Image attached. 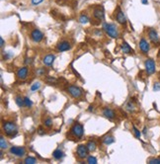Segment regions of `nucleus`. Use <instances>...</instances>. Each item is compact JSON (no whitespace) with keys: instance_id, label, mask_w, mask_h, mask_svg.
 <instances>
[{"instance_id":"obj_1","label":"nucleus","mask_w":160,"mask_h":164,"mask_svg":"<svg viewBox=\"0 0 160 164\" xmlns=\"http://www.w3.org/2000/svg\"><path fill=\"white\" fill-rule=\"evenodd\" d=\"M3 130H4L5 135L10 137L15 136L18 133V126L14 122L6 121L3 123Z\"/></svg>"},{"instance_id":"obj_2","label":"nucleus","mask_w":160,"mask_h":164,"mask_svg":"<svg viewBox=\"0 0 160 164\" xmlns=\"http://www.w3.org/2000/svg\"><path fill=\"white\" fill-rule=\"evenodd\" d=\"M103 31L106 33V34L111 37L112 39H118L119 38V31L117 26L113 24V23H104L103 24Z\"/></svg>"},{"instance_id":"obj_3","label":"nucleus","mask_w":160,"mask_h":164,"mask_svg":"<svg viewBox=\"0 0 160 164\" xmlns=\"http://www.w3.org/2000/svg\"><path fill=\"white\" fill-rule=\"evenodd\" d=\"M69 133L72 136L76 137V139H81L84 135V129L83 126L79 124V123H75L69 130Z\"/></svg>"},{"instance_id":"obj_4","label":"nucleus","mask_w":160,"mask_h":164,"mask_svg":"<svg viewBox=\"0 0 160 164\" xmlns=\"http://www.w3.org/2000/svg\"><path fill=\"white\" fill-rule=\"evenodd\" d=\"M66 91H67V93L70 96L73 97V98H75V99L80 98L83 94L82 90H81L79 87L75 86V85H68L67 88H66Z\"/></svg>"},{"instance_id":"obj_5","label":"nucleus","mask_w":160,"mask_h":164,"mask_svg":"<svg viewBox=\"0 0 160 164\" xmlns=\"http://www.w3.org/2000/svg\"><path fill=\"white\" fill-rule=\"evenodd\" d=\"M88 152L89 149L87 147V145H84V144H79L77 146V149H76V154H77V157L80 158V159H84L88 157Z\"/></svg>"},{"instance_id":"obj_6","label":"nucleus","mask_w":160,"mask_h":164,"mask_svg":"<svg viewBox=\"0 0 160 164\" xmlns=\"http://www.w3.org/2000/svg\"><path fill=\"white\" fill-rule=\"evenodd\" d=\"M93 16L96 20H98L100 22L104 21L105 19V12H104V8L103 6H97L96 8L93 10Z\"/></svg>"},{"instance_id":"obj_7","label":"nucleus","mask_w":160,"mask_h":164,"mask_svg":"<svg viewBox=\"0 0 160 164\" xmlns=\"http://www.w3.org/2000/svg\"><path fill=\"white\" fill-rule=\"evenodd\" d=\"M30 38L34 43H40L44 39V34L39 29H34L30 34Z\"/></svg>"},{"instance_id":"obj_8","label":"nucleus","mask_w":160,"mask_h":164,"mask_svg":"<svg viewBox=\"0 0 160 164\" xmlns=\"http://www.w3.org/2000/svg\"><path fill=\"white\" fill-rule=\"evenodd\" d=\"M144 66H145V70L148 75H151L155 72V62L153 59L147 58L144 62Z\"/></svg>"},{"instance_id":"obj_9","label":"nucleus","mask_w":160,"mask_h":164,"mask_svg":"<svg viewBox=\"0 0 160 164\" xmlns=\"http://www.w3.org/2000/svg\"><path fill=\"white\" fill-rule=\"evenodd\" d=\"M10 152L15 156L18 157H22L26 154V149L23 146H12L10 147Z\"/></svg>"},{"instance_id":"obj_10","label":"nucleus","mask_w":160,"mask_h":164,"mask_svg":"<svg viewBox=\"0 0 160 164\" xmlns=\"http://www.w3.org/2000/svg\"><path fill=\"white\" fill-rule=\"evenodd\" d=\"M57 48L60 53H62V51H67L71 48V44H70V43L67 42V41H61V42H59L57 44Z\"/></svg>"},{"instance_id":"obj_11","label":"nucleus","mask_w":160,"mask_h":164,"mask_svg":"<svg viewBox=\"0 0 160 164\" xmlns=\"http://www.w3.org/2000/svg\"><path fill=\"white\" fill-rule=\"evenodd\" d=\"M28 73H29V68L27 66H24V67H21L17 70L16 75L17 77L21 80H25L26 78L28 77Z\"/></svg>"},{"instance_id":"obj_12","label":"nucleus","mask_w":160,"mask_h":164,"mask_svg":"<svg viewBox=\"0 0 160 164\" xmlns=\"http://www.w3.org/2000/svg\"><path fill=\"white\" fill-rule=\"evenodd\" d=\"M139 48L140 51H142L143 54H148V51H149L150 50V46H149V43L147 42V41L145 39H141L139 41Z\"/></svg>"},{"instance_id":"obj_13","label":"nucleus","mask_w":160,"mask_h":164,"mask_svg":"<svg viewBox=\"0 0 160 164\" xmlns=\"http://www.w3.org/2000/svg\"><path fill=\"white\" fill-rule=\"evenodd\" d=\"M116 20L119 24H121V25H125L126 23V18L125 16V14L124 12L121 10L120 7H118V12L116 14Z\"/></svg>"},{"instance_id":"obj_14","label":"nucleus","mask_w":160,"mask_h":164,"mask_svg":"<svg viewBox=\"0 0 160 164\" xmlns=\"http://www.w3.org/2000/svg\"><path fill=\"white\" fill-rule=\"evenodd\" d=\"M102 114H103V116L107 118V119H110V120H112V119H114L115 117H116V114H115V112L114 110H112L111 108H104L103 111H102Z\"/></svg>"},{"instance_id":"obj_15","label":"nucleus","mask_w":160,"mask_h":164,"mask_svg":"<svg viewBox=\"0 0 160 164\" xmlns=\"http://www.w3.org/2000/svg\"><path fill=\"white\" fill-rule=\"evenodd\" d=\"M54 59H55V55L53 54H47L46 57H44L43 62H44V65H47V66H51V65L54 64Z\"/></svg>"},{"instance_id":"obj_16","label":"nucleus","mask_w":160,"mask_h":164,"mask_svg":"<svg viewBox=\"0 0 160 164\" xmlns=\"http://www.w3.org/2000/svg\"><path fill=\"white\" fill-rule=\"evenodd\" d=\"M148 37H149V40L151 41L152 43H158L159 42V37H158V34L157 32L155 31L154 29H149V31H148Z\"/></svg>"},{"instance_id":"obj_17","label":"nucleus","mask_w":160,"mask_h":164,"mask_svg":"<svg viewBox=\"0 0 160 164\" xmlns=\"http://www.w3.org/2000/svg\"><path fill=\"white\" fill-rule=\"evenodd\" d=\"M121 48H122V51L124 54H131V53H132V48L129 47V44L126 42H122V44H121Z\"/></svg>"},{"instance_id":"obj_18","label":"nucleus","mask_w":160,"mask_h":164,"mask_svg":"<svg viewBox=\"0 0 160 164\" xmlns=\"http://www.w3.org/2000/svg\"><path fill=\"white\" fill-rule=\"evenodd\" d=\"M114 141H115V137L113 136H111V135H107L102 139V143L104 144H106V145H109L111 143H113Z\"/></svg>"},{"instance_id":"obj_19","label":"nucleus","mask_w":160,"mask_h":164,"mask_svg":"<svg viewBox=\"0 0 160 164\" xmlns=\"http://www.w3.org/2000/svg\"><path fill=\"white\" fill-rule=\"evenodd\" d=\"M53 156L54 159L57 160H59L64 157V153H63V151L61 149H59V148H57V149H55L54 152H53Z\"/></svg>"},{"instance_id":"obj_20","label":"nucleus","mask_w":160,"mask_h":164,"mask_svg":"<svg viewBox=\"0 0 160 164\" xmlns=\"http://www.w3.org/2000/svg\"><path fill=\"white\" fill-rule=\"evenodd\" d=\"M15 102H16L17 106L19 108H23L25 107V101H24V98L21 96H17L16 98H15Z\"/></svg>"},{"instance_id":"obj_21","label":"nucleus","mask_w":160,"mask_h":164,"mask_svg":"<svg viewBox=\"0 0 160 164\" xmlns=\"http://www.w3.org/2000/svg\"><path fill=\"white\" fill-rule=\"evenodd\" d=\"M86 145H87L88 149H89V151H90V152L95 151V150H96V147H97V144H96V143H95L94 140H89Z\"/></svg>"},{"instance_id":"obj_22","label":"nucleus","mask_w":160,"mask_h":164,"mask_svg":"<svg viewBox=\"0 0 160 164\" xmlns=\"http://www.w3.org/2000/svg\"><path fill=\"white\" fill-rule=\"evenodd\" d=\"M78 21H79V23L81 24H87L89 21V17L87 16L86 14H81L79 16V19H78Z\"/></svg>"},{"instance_id":"obj_23","label":"nucleus","mask_w":160,"mask_h":164,"mask_svg":"<svg viewBox=\"0 0 160 164\" xmlns=\"http://www.w3.org/2000/svg\"><path fill=\"white\" fill-rule=\"evenodd\" d=\"M8 147V143H7V141L5 140L4 136H0V148H1V150H4L6 148Z\"/></svg>"},{"instance_id":"obj_24","label":"nucleus","mask_w":160,"mask_h":164,"mask_svg":"<svg viewBox=\"0 0 160 164\" xmlns=\"http://www.w3.org/2000/svg\"><path fill=\"white\" fill-rule=\"evenodd\" d=\"M36 162H37V159L35 157H32V156H28V157H26L24 160V163L26 164H35Z\"/></svg>"},{"instance_id":"obj_25","label":"nucleus","mask_w":160,"mask_h":164,"mask_svg":"<svg viewBox=\"0 0 160 164\" xmlns=\"http://www.w3.org/2000/svg\"><path fill=\"white\" fill-rule=\"evenodd\" d=\"M41 88V82H34L32 85H31V91L32 92H35L37 90H39V89Z\"/></svg>"},{"instance_id":"obj_26","label":"nucleus","mask_w":160,"mask_h":164,"mask_svg":"<svg viewBox=\"0 0 160 164\" xmlns=\"http://www.w3.org/2000/svg\"><path fill=\"white\" fill-rule=\"evenodd\" d=\"M44 126H47V128H51V126H53V120H51V118H46L44 120Z\"/></svg>"},{"instance_id":"obj_27","label":"nucleus","mask_w":160,"mask_h":164,"mask_svg":"<svg viewBox=\"0 0 160 164\" xmlns=\"http://www.w3.org/2000/svg\"><path fill=\"white\" fill-rule=\"evenodd\" d=\"M24 101H25V107L27 108H31L33 106V102L32 100L29 98V97H24Z\"/></svg>"},{"instance_id":"obj_28","label":"nucleus","mask_w":160,"mask_h":164,"mask_svg":"<svg viewBox=\"0 0 160 164\" xmlns=\"http://www.w3.org/2000/svg\"><path fill=\"white\" fill-rule=\"evenodd\" d=\"M87 162L90 163V164H96V163H97V158H96L95 156L89 155L87 157Z\"/></svg>"},{"instance_id":"obj_29","label":"nucleus","mask_w":160,"mask_h":164,"mask_svg":"<svg viewBox=\"0 0 160 164\" xmlns=\"http://www.w3.org/2000/svg\"><path fill=\"white\" fill-rule=\"evenodd\" d=\"M132 130H133V133H135V136L136 137V139H140L141 133L139 132V130H137L136 126H132Z\"/></svg>"},{"instance_id":"obj_30","label":"nucleus","mask_w":160,"mask_h":164,"mask_svg":"<svg viewBox=\"0 0 160 164\" xmlns=\"http://www.w3.org/2000/svg\"><path fill=\"white\" fill-rule=\"evenodd\" d=\"M126 110L129 111V112H133V111H135V106H133V104L132 103V101L126 104Z\"/></svg>"},{"instance_id":"obj_31","label":"nucleus","mask_w":160,"mask_h":164,"mask_svg":"<svg viewBox=\"0 0 160 164\" xmlns=\"http://www.w3.org/2000/svg\"><path fill=\"white\" fill-rule=\"evenodd\" d=\"M57 80L55 79L54 77L49 76V77L47 78V83H51V84H55V83H57Z\"/></svg>"},{"instance_id":"obj_32","label":"nucleus","mask_w":160,"mask_h":164,"mask_svg":"<svg viewBox=\"0 0 160 164\" xmlns=\"http://www.w3.org/2000/svg\"><path fill=\"white\" fill-rule=\"evenodd\" d=\"M37 74H38L39 76H43L46 74V69L43 68V67H40L38 70H37Z\"/></svg>"},{"instance_id":"obj_33","label":"nucleus","mask_w":160,"mask_h":164,"mask_svg":"<svg viewBox=\"0 0 160 164\" xmlns=\"http://www.w3.org/2000/svg\"><path fill=\"white\" fill-rule=\"evenodd\" d=\"M149 164H160V159L159 158H152L148 160Z\"/></svg>"},{"instance_id":"obj_34","label":"nucleus","mask_w":160,"mask_h":164,"mask_svg":"<svg viewBox=\"0 0 160 164\" xmlns=\"http://www.w3.org/2000/svg\"><path fill=\"white\" fill-rule=\"evenodd\" d=\"M44 1V0H32V5H34V6H37V5H39L41 4Z\"/></svg>"},{"instance_id":"obj_35","label":"nucleus","mask_w":160,"mask_h":164,"mask_svg":"<svg viewBox=\"0 0 160 164\" xmlns=\"http://www.w3.org/2000/svg\"><path fill=\"white\" fill-rule=\"evenodd\" d=\"M153 90L154 91H159L160 90V83H159V82H156V83H154Z\"/></svg>"},{"instance_id":"obj_36","label":"nucleus","mask_w":160,"mask_h":164,"mask_svg":"<svg viewBox=\"0 0 160 164\" xmlns=\"http://www.w3.org/2000/svg\"><path fill=\"white\" fill-rule=\"evenodd\" d=\"M38 133L39 135H41V136H43V135H44L46 133V130H44L42 126H40V128L38 129Z\"/></svg>"},{"instance_id":"obj_37","label":"nucleus","mask_w":160,"mask_h":164,"mask_svg":"<svg viewBox=\"0 0 160 164\" xmlns=\"http://www.w3.org/2000/svg\"><path fill=\"white\" fill-rule=\"evenodd\" d=\"M0 47H1V48L4 47V40H3L2 37L0 38Z\"/></svg>"},{"instance_id":"obj_38","label":"nucleus","mask_w":160,"mask_h":164,"mask_svg":"<svg viewBox=\"0 0 160 164\" xmlns=\"http://www.w3.org/2000/svg\"><path fill=\"white\" fill-rule=\"evenodd\" d=\"M25 63H26V64H31V63H32V59L31 58H26Z\"/></svg>"},{"instance_id":"obj_39","label":"nucleus","mask_w":160,"mask_h":164,"mask_svg":"<svg viewBox=\"0 0 160 164\" xmlns=\"http://www.w3.org/2000/svg\"><path fill=\"white\" fill-rule=\"evenodd\" d=\"M12 57H13V54H8V53H7V54H6V57H5V58H11Z\"/></svg>"},{"instance_id":"obj_40","label":"nucleus","mask_w":160,"mask_h":164,"mask_svg":"<svg viewBox=\"0 0 160 164\" xmlns=\"http://www.w3.org/2000/svg\"><path fill=\"white\" fill-rule=\"evenodd\" d=\"M141 3H142V4H144V5H147V4H148V1H147V0H141Z\"/></svg>"},{"instance_id":"obj_41","label":"nucleus","mask_w":160,"mask_h":164,"mask_svg":"<svg viewBox=\"0 0 160 164\" xmlns=\"http://www.w3.org/2000/svg\"><path fill=\"white\" fill-rule=\"evenodd\" d=\"M88 111H89V112H91V111H93V106H90V107H89V109H88Z\"/></svg>"},{"instance_id":"obj_42","label":"nucleus","mask_w":160,"mask_h":164,"mask_svg":"<svg viewBox=\"0 0 160 164\" xmlns=\"http://www.w3.org/2000/svg\"><path fill=\"white\" fill-rule=\"evenodd\" d=\"M143 133H144V135L146 133V128H144V130H143Z\"/></svg>"}]
</instances>
